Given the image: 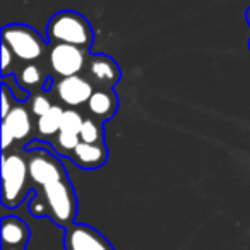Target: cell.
<instances>
[{
    "label": "cell",
    "instance_id": "obj_22",
    "mask_svg": "<svg viewBox=\"0 0 250 250\" xmlns=\"http://www.w3.org/2000/svg\"><path fill=\"white\" fill-rule=\"evenodd\" d=\"M2 250H28V249H22V247H2Z\"/></svg>",
    "mask_w": 250,
    "mask_h": 250
},
{
    "label": "cell",
    "instance_id": "obj_14",
    "mask_svg": "<svg viewBox=\"0 0 250 250\" xmlns=\"http://www.w3.org/2000/svg\"><path fill=\"white\" fill-rule=\"evenodd\" d=\"M16 79H18L19 86L22 89L29 91V93H33V91H38L40 93V89L45 91V86L48 83L50 76L38 63H26V65H22L16 72Z\"/></svg>",
    "mask_w": 250,
    "mask_h": 250
},
{
    "label": "cell",
    "instance_id": "obj_19",
    "mask_svg": "<svg viewBox=\"0 0 250 250\" xmlns=\"http://www.w3.org/2000/svg\"><path fill=\"white\" fill-rule=\"evenodd\" d=\"M53 101L50 98V94H46L45 91H40V93H35L31 98V104H29V110H31L33 117L38 120L43 115H46L50 110L53 108Z\"/></svg>",
    "mask_w": 250,
    "mask_h": 250
},
{
    "label": "cell",
    "instance_id": "obj_20",
    "mask_svg": "<svg viewBox=\"0 0 250 250\" xmlns=\"http://www.w3.org/2000/svg\"><path fill=\"white\" fill-rule=\"evenodd\" d=\"M14 59L16 57L12 55L9 46L2 43V79H4V77H9L11 74L16 76L14 74Z\"/></svg>",
    "mask_w": 250,
    "mask_h": 250
},
{
    "label": "cell",
    "instance_id": "obj_15",
    "mask_svg": "<svg viewBox=\"0 0 250 250\" xmlns=\"http://www.w3.org/2000/svg\"><path fill=\"white\" fill-rule=\"evenodd\" d=\"M63 113H65V110L60 104H53V108L48 113L36 120V136H38V139L53 141V137L60 132Z\"/></svg>",
    "mask_w": 250,
    "mask_h": 250
},
{
    "label": "cell",
    "instance_id": "obj_16",
    "mask_svg": "<svg viewBox=\"0 0 250 250\" xmlns=\"http://www.w3.org/2000/svg\"><path fill=\"white\" fill-rule=\"evenodd\" d=\"M81 143L87 144H101L104 143V129H103V122H98L94 118L86 117L83 124V129H81Z\"/></svg>",
    "mask_w": 250,
    "mask_h": 250
},
{
    "label": "cell",
    "instance_id": "obj_10",
    "mask_svg": "<svg viewBox=\"0 0 250 250\" xmlns=\"http://www.w3.org/2000/svg\"><path fill=\"white\" fill-rule=\"evenodd\" d=\"M96 87L89 83L84 76H72L67 79H59L53 84V94H57L63 104L69 108L86 106L89 98L93 96Z\"/></svg>",
    "mask_w": 250,
    "mask_h": 250
},
{
    "label": "cell",
    "instance_id": "obj_17",
    "mask_svg": "<svg viewBox=\"0 0 250 250\" xmlns=\"http://www.w3.org/2000/svg\"><path fill=\"white\" fill-rule=\"evenodd\" d=\"M79 144H81L79 136H72V134H65V132H59L52 141V146L55 149V153L62 154L65 158L72 156V153L76 151V147Z\"/></svg>",
    "mask_w": 250,
    "mask_h": 250
},
{
    "label": "cell",
    "instance_id": "obj_1",
    "mask_svg": "<svg viewBox=\"0 0 250 250\" xmlns=\"http://www.w3.org/2000/svg\"><path fill=\"white\" fill-rule=\"evenodd\" d=\"M29 212L35 218L46 216L63 229L76 225L77 197L69 177L36 188L29 202Z\"/></svg>",
    "mask_w": 250,
    "mask_h": 250
},
{
    "label": "cell",
    "instance_id": "obj_3",
    "mask_svg": "<svg viewBox=\"0 0 250 250\" xmlns=\"http://www.w3.org/2000/svg\"><path fill=\"white\" fill-rule=\"evenodd\" d=\"M29 170L26 154L9 151L2 156V204L16 209L22 204L29 188Z\"/></svg>",
    "mask_w": 250,
    "mask_h": 250
},
{
    "label": "cell",
    "instance_id": "obj_21",
    "mask_svg": "<svg viewBox=\"0 0 250 250\" xmlns=\"http://www.w3.org/2000/svg\"><path fill=\"white\" fill-rule=\"evenodd\" d=\"M14 106H16L14 94H12L11 89L2 83V120H4V118L7 117L12 110H14Z\"/></svg>",
    "mask_w": 250,
    "mask_h": 250
},
{
    "label": "cell",
    "instance_id": "obj_11",
    "mask_svg": "<svg viewBox=\"0 0 250 250\" xmlns=\"http://www.w3.org/2000/svg\"><path fill=\"white\" fill-rule=\"evenodd\" d=\"M118 110V98L113 89H94L93 96L86 104L89 118L98 122H106L115 117Z\"/></svg>",
    "mask_w": 250,
    "mask_h": 250
},
{
    "label": "cell",
    "instance_id": "obj_4",
    "mask_svg": "<svg viewBox=\"0 0 250 250\" xmlns=\"http://www.w3.org/2000/svg\"><path fill=\"white\" fill-rule=\"evenodd\" d=\"M2 43L9 46L12 55L24 63H36L48 53V40L28 24H7L2 28Z\"/></svg>",
    "mask_w": 250,
    "mask_h": 250
},
{
    "label": "cell",
    "instance_id": "obj_8",
    "mask_svg": "<svg viewBox=\"0 0 250 250\" xmlns=\"http://www.w3.org/2000/svg\"><path fill=\"white\" fill-rule=\"evenodd\" d=\"M83 76L96 89H113L120 81L122 72L115 59L104 55V53H96V55L89 57Z\"/></svg>",
    "mask_w": 250,
    "mask_h": 250
},
{
    "label": "cell",
    "instance_id": "obj_18",
    "mask_svg": "<svg viewBox=\"0 0 250 250\" xmlns=\"http://www.w3.org/2000/svg\"><path fill=\"white\" fill-rule=\"evenodd\" d=\"M86 120V117H83L79 110H65L62 118V125H60V132H65V134H72V136H79L81 129H83V124Z\"/></svg>",
    "mask_w": 250,
    "mask_h": 250
},
{
    "label": "cell",
    "instance_id": "obj_5",
    "mask_svg": "<svg viewBox=\"0 0 250 250\" xmlns=\"http://www.w3.org/2000/svg\"><path fill=\"white\" fill-rule=\"evenodd\" d=\"M24 154L28 160L29 180L36 188L67 177L62 161L52 151L42 146H26Z\"/></svg>",
    "mask_w": 250,
    "mask_h": 250
},
{
    "label": "cell",
    "instance_id": "obj_24",
    "mask_svg": "<svg viewBox=\"0 0 250 250\" xmlns=\"http://www.w3.org/2000/svg\"><path fill=\"white\" fill-rule=\"evenodd\" d=\"M249 50H250V42H249Z\"/></svg>",
    "mask_w": 250,
    "mask_h": 250
},
{
    "label": "cell",
    "instance_id": "obj_9",
    "mask_svg": "<svg viewBox=\"0 0 250 250\" xmlns=\"http://www.w3.org/2000/svg\"><path fill=\"white\" fill-rule=\"evenodd\" d=\"M63 249L65 250H115V247L89 225H76L63 229Z\"/></svg>",
    "mask_w": 250,
    "mask_h": 250
},
{
    "label": "cell",
    "instance_id": "obj_23",
    "mask_svg": "<svg viewBox=\"0 0 250 250\" xmlns=\"http://www.w3.org/2000/svg\"><path fill=\"white\" fill-rule=\"evenodd\" d=\"M245 19H247V22H249V26H250V7L245 11Z\"/></svg>",
    "mask_w": 250,
    "mask_h": 250
},
{
    "label": "cell",
    "instance_id": "obj_7",
    "mask_svg": "<svg viewBox=\"0 0 250 250\" xmlns=\"http://www.w3.org/2000/svg\"><path fill=\"white\" fill-rule=\"evenodd\" d=\"M33 129H36V122H33L31 110H28L24 104H16L14 110L2 120L4 153H9V147L14 143H29L33 139Z\"/></svg>",
    "mask_w": 250,
    "mask_h": 250
},
{
    "label": "cell",
    "instance_id": "obj_6",
    "mask_svg": "<svg viewBox=\"0 0 250 250\" xmlns=\"http://www.w3.org/2000/svg\"><path fill=\"white\" fill-rule=\"evenodd\" d=\"M48 65L52 76H57L60 79H67L72 76H83L86 70L87 60H89V50L79 48V46L57 45L48 46Z\"/></svg>",
    "mask_w": 250,
    "mask_h": 250
},
{
    "label": "cell",
    "instance_id": "obj_12",
    "mask_svg": "<svg viewBox=\"0 0 250 250\" xmlns=\"http://www.w3.org/2000/svg\"><path fill=\"white\" fill-rule=\"evenodd\" d=\"M76 167L83 170H98L101 168L108 160V151L104 143L101 144H87L81 143L69 158Z\"/></svg>",
    "mask_w": 250,
    "mask_h": 250
},
{
    "label": "cell",
    "instance_id": "obj_13",
    "mask_svg": "<svg viewBox=\"0 0 250 250\" xmlns=\"http://www.w3.org/2000/svg\"><path fill=\"white\" fill-rule=\"evenodd\" d=\"M31 229L28 223L18 216H5L2 219V247H22L29 243Z\"/></svg>",
    "mask_w": 250,
    "mask_h": 250
},
{
    "label": "cell",
    "instance_id": "obj_2",
    "mask_svg": "<svg viewBox=\"0 0 250 250\" xmlns=\"http://www.w3.org/2000/svg\"><path fill=\"white\" fill-rule=\"evenodd\" d=\"M93 28L84 16L76 11H60L50 18L46 24V40L50 45L63 43V45L79 46L89 50L93 43Z\"/></svg>",
    "mask_w": 250,
    "mask_h": 250
}]
</instances>
